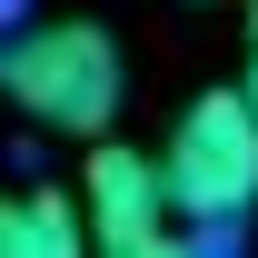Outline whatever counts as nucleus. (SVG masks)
I'll use <instances>...</instances> for the list:
<instances>
[{
    "mask_svg": "<svg viewBox=\"0 0 258 258\" xmlns=\"http://www.w3.org/2000/svg\"><path fill=\"white\" fill-rule=\"evenodd\" d=\"M0 90L20 99V119L99 139L119 119V40L99 20H40V30L0 40Z\"/></svg>",
    "mask_w": 258,
    "mask_h": 258,
    "instance_id": "nucleus-1",
    "label": "nucleus"
},
{
    "mask_svg": "<svg viewBox=\"0 0 258 258\" xmlns=\"http://www.w3.org/2000/svg\"><path fill=\"white\" fill-rule=\"evenodd\" d=\"M169 199H179V228H238L258 209V99L248 90H199L169 129Z\"/></svg>",
    "mask_w": 258,
    "mask_h": 258,
    "instance_id": "nucleus-2",
    "label": "nucleus"
},
{
    "mask_svg": "<svg viewBox=\"0 0 258 258\" xmlns=\"http://www.w3.org/2000/svg\"><path fill=\"white\" fill-rule=\"evenodd\" d=\"M80 219H90L99 248L119 258H159L179 248V199H169V169L149 149H119V139H90V169H80Z\"/></svg>",
    "mask_w": 258,
    "mask_h": 258,
    "instance_id": "nucleus-3",
    "label": "nucleus"
},
{
    "mask_svg": "<svg viewBox=\"0 0 258 258\" xmlns=\"http://www.w3.org/2000/svg\"><path fill=\"white\" fill-rule=\"evenodd\" d=\"M70 248H90V219H80V199L60 189H0V258H70Z\"/></svg>",
    "mask_w": 258,
    "mask_h": 258,
    "instance_id": "nucleus-4",
    "label": "nucleus"
},
{
    "mask_svg": "<svg viewBox=\"0 0 258 258\" xmlns=\"http://www.w3.org/2000/svg\"><path fill=\"white\" fill-rule=\"evenodd\" d=\"M248 50H258V40H248ZM248 99H258V60H248Z\"/></svg>",
    "mask_w": 258,
    "mask_h": 258,
    "instance_id": "nucleus-5",
    "label": "nucleus"
},
{
    "mask_svg": "<svg viewBox=\"0 0 258 258\" xmlns=\"http://www.w3.org/2000/svg\"><path fill=\"white\" fill-rule=\"evenodd\" d=\"M248 40H258V10H248Z\"/></svg>",
    "mask_w": 258,
    "mask_h": 258,
    "instance_id": "nucleus-6",
    "label": "nucleus"
}]
</instances>
